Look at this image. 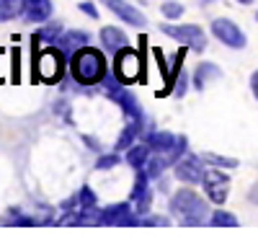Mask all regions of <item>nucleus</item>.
<instances>
[{
    "label": "nucleus",
    "instance_id": "f257e3e1",
    "mask_svg": "<svg viewBox=\"0 0 258 248\" xmlns=\"http://www.w3.org/2000/svg\"><path fill=\"white\" fill-rule=\"evenodd\" d=\"M70 70H73V78L80 83V86H96V83H101L106 78L109 65H106V57L88 44V47H83V49H78L73 54Z\"/></svg>",
    "mask_w": 258,
    "mask_h": 248
},
{
    "label": "nucleus",
    "instance_id": "f03ea898",
    "mask_svg": "<svg viewBox=\"0 0 258 248\" xmlns=\"http://www.w3.org/2000/svg\"><path fill=\"white\" fill-rule=\"evenodd\" d=\"M170 212H173L183 225H199V222L207 220L209 207L197 192L181 189V192H176L173 197H170Z\"/></svg>",
    "mask_w": 258,
    "mask_h": 248
},
{
    "label": "nucleus",
    "instance_id": "7ed1b4c3",
    "mask_svg": "<svg viewBox=\"0 0 258 248\" xmlns=\"http://www.w3.org/2000/svg\"><path fill=\"white\" fill-rule=\"evenodd\" d=\"M160 31L170 39H176L183 47H191V49H204L207 47V36H204L202 26H197V24H178V26L176 24H163Z\"/></svg>",
    "mask_w": 258,
    "mask_h": 248
},
{
    "label": "nucleus",
    "instance_id": "20e7f679",
    "mask_svg": "<svg viewBox=\"0 0 258 248\" xmlns=\"http://www.w3.org/2000/svg\"><path fill=\"white\" fill-rule=\"evenodd\" d=\"M114 70H116V78L121 86H126V83H135L142 73V59L140 54L132 49V47H124L114 54Z\"/></svg>",
    "mask_w": 258,
    "mask_h": 248
},
{
    "label": "nucleus",
    "instance_id": "39448f33",
    "mask_svg": "<svg viewBox=\"0 0 258 248\" xmlns=\"http://www.w3.org/2000/svg\"><path fill=\"white\" fill-rule=\"evenodd\" d=\"M202 183H204V192L212 199V204H225V199L230 194V178L220 168H214V165H212V171H204Z\"/></svg>",
    "mask_w": 258,
    "mask_h": 248
},
{
    "label": "nucleus",
    "instance_id": "423d86ee",
    "mask_svg": "<svg viewBox=\"0 0 258 248\" xmlns=\"http://www.w3.org/2000/svg\"><path fill=\"white\" fill-rule=\"evenodd\" d=\"M212 34L217 36L225 47H232V49L245 47V34L240 31L238 24H232L230 18H214L212 21Z\"/></svg>",
    "mask_w": 258,
    "mask_h": 248
},
{
    "label": "nucleus",
    "instance_id": "0eeeda50",
    "mask_svg": "<svg viewBox=\"0 0 258 248\" xmlns=\"http://www.w3.org/2000/svg\"><path fill=\"white\" fill-rule=\"evenodd\" d=\"M98 225H142V217L132 210L129 202H121V204H111L109 210H103Z\"/></svg>",
    "mask_w": 258,
    "mask_h": 248
},
{
    "label": "nucleus",
    "instance_id": "6e6552de",
    "mask_svg": "<svg viewBox=\"0 0 258 248\" xmlns=\"http://www.w3.org/2000/svg\"><path fill=\"white\" fill-rule=\"evenodd\" d=\"M62 52L59 49H47V52H41L36 57V73L39 78H44L47 83H54L59 75H62V68H64V62H62Z\"/></svg>",
    "mask_w": 258,
    "mask_h": 248
},
{
    "label": "nucleus",
    "instance_id": "1a4fd4ad",
    "mask_svg": "<svg viewBox=\"0 0 258 248\" xmlns=\"http://www.w3.org/2000/svg\"><path fill=\"white\" fill-rule=\"evenodd\" d=\"M176 178L183 183H199L204 178V158L202 155H183L176 160Z\"/></svg>",
    "mask_w": 258,
    "mask_h": 248
},
{
    "label": "nucleus",
    "instance_id": "9d476101",
    "mask_svg": "<svg viewBox=\"0 0 258 248\" xmlns=\"http://www.w3.org/2000/svg\"><path fill=\"white\" fill-rule=\"evenodd\" d=\"M103 6L109 8L111 13H116L121 21H126L129 26H137V29L145 26V16H142V11L135 8L132 3H126V0H103Z\"/></svg>",
    "mask_w": 258,
    "mask_h": 248
},
{
    "label": "nucleus",
    "instance_id": "9b49d317",
    "mask_svg": "<svg viewBox=\"0 0 258 248\" xmlns=\"http://www.w3.org/2000/svg\"><path fill=\"white\" fill-rule=\"evenodd\" d=\"M91 44V34H85V31H62L59 34V39H57V49L64 54V57H73L78 49H83V47H88Z\"/></svg>",
    "mask_w": 258,
    "mask_h": 248
},
{
    "label": "nucleus",
    "instance_id": "f8f14e48",
    "mask_svg": "<svg viewBox=\"0 0 258 248\" xmlns=\"http://www.w3.org/2000/svg\"><path fill=\"white\" fill-rule=\"evenodd\" d=\"M21 11H24L26 21L44 24L52 16V0H21Z\"/></svg>",
    "mask_w": 258,
    "mask_h": 248
},
{
    "label": "nucleus",
    "instance_id": "ddd939ff",
    "mask_svg": "<svg viewBox=\"0 0 258 248\" xmlns=\"http://www.w3.org/2000/svg\"><path fill=\"white\" fill-rule=\"evenodd\" d=\"M101 44H103V49L109 52V54H116L119 49L129 47V39H126V34H124L121 29H116V26H103V29H101Z\"/></svg>",
    "mask_w": 258,
    "mask_h": 248
},
{
    "label": "nucleus",
    "instance_id": "4468645a",
    "mask_svg": "<svg viewBox=\"0 0 258 248\" xmlns=\"http://www.w3.org/2000/svg\"><path fill=\"white\" fill-rule=\"evenodd\" d=\"M176 135H170V132H147L145 135V145L150 150H155V153H170L173 150V145H176Z\"/></svg>",
    "mask_w": 258,
    "mask_h": 248
},
{
    "label": "nucleus",
    "instance_id": "2eb2a0df",
    "mask_svg": "<svg viewBox=\"0 0 258 248\" xmlns=\"http://www.w3.org/2000/svg\"><path fill=\"white\" fill-rule=\"evenodd\" d=\"M220 78H222V70L217 65H212V62H202V65L197 68V73H194V88L204 91L209 83L220 80Z\"/></svg>",
    "mask_w": 258,
    "mask_h": 248
},
{
    "label": "nucleus",
    "instance_id": "dca6fc26",
    "mask_svg": "<svg viewBox=\"0 0 258 248\" xmlns=\"http://www.w3.org/2000/svg\"><path fill=\"white\" fill-rule=\"evenodd\" d=\"M147 160H150V148H147V145H132V148L126 150V163L132 165L135 171L145 168Z\"/></svg>",
    "mask_w": 258,
    "mask_h": 248
},
{
    "label": "nucleus",
    "instance_id": "f3484780",
    "mask_svg": "<svg viewBox=\"0 0 258 248\" xmlns=\"http://www.w3.org/2000/svg\"><path fill=\"white\" fill-rule=\"evenodd\" d=\"M140 130H142L140 124H135V121H129L126 127L121 130V135L116 137V142H114V148H116V150H129V148H132V145H135V140H137Z\"/></svg>",
    "mask_w": 258,
    "mask_h": 248
},
{
    "label": "nucleus",
    "instance_id": "a211bd4d",
    "mask_svg": "<svg viewBox=\"0 0 258 248\" xmlns=\"http://www.w3.org/2000/svg\"><path fill=\"white\" fill-rule=\"evenodd\" d=\"M168 165H170V158H168V155H155V158H150V160H147L145 171H147L150 178H158V176L168 168Z\"/></svg>",
    "mask_w": 258,
    "mask_h": 248
},
{
    "label": "nucleus",
    "instance_id": "6ab92c4d",
    "mask_svg": "<svg viewBox=\"0 0 258 248\" xmlns=\"http://www.w3.org/2000/svg\"><path fill=\"white\" fill-rule=\"evenodd\" d=\"M59 34H62V29H59L57 24H49V26H44V29H39L34 39H36V41H44V44H57Z\"/></svg>",
    "mask_w": 258,
    "mask_h": 248
},
{
    "label": "nucleus",
    "instance_id": "aec40b11",
    "mask_svg": "<svg viewBox=\"0 0 258 248\" xmlns=\"http://www.w3.org/2000/svg\"><path fill=\"white\" fill-rule=\"evenodd\" d=\"M202 158H204V163L214 165V168H235V165H238L235 158H225V155H217V153H204Z\"/></svg>",
    "mask_w": 258,
    "mask_h": 248
},
{
    "label": "nucleus",
    "instance_id": "412c9836",
    "mask_svg": "<svg viewBox=\"0 0 258 248\" xmlns=\"http://www.w3.org/2000/svg\"><path fill=\"white\" fill-rule=\"evenodd\" d=\"M209 222H212V225H217V227H232V225H238V217H235L232 212L217 210V212H212V215H209Z\"/></svg>",
    "mask_w": 258,
    "mask_h": 248
},
{
    "label": "nucleus",
    "instance_id": "4be33fe9",
    "mask_svg": "<svg viewBox=\"0 0 258 248\" xmlns=\"http://www.w3.org/2000/svg\"><path fill=\"white\" fill-rule=\"evenodd\" d=\"M135 202H137V204H135V212H137L140 217H145V215L150 212V207H153V192H150V189H147V192H142Z\"/></svg>",
    "mask_w": 258,
    "mask_h": 248
},
{
    "label": "nucleus",
    "instance_id": "5701e85b",
    "mask_svg": "<svg viewBox=\"0 0 258 248\" xmlns=\"http://www.w3.org/2000/svg\"><path fill=\"white\" fill-rule=\"evenodd\" d=\"M147 181H150L147 171H145V168H140V171H137V178H135V189H132V194H129V199L135 202L142 192H147Z\"/></svg>",
    "mask_w": 258,
    "mask_h": 248
},
{
    "label": "nucleus",
    "instance_id": "b1692460",
    "mask_svg": "<svg viewBox=\"0 0 258 248\" xmlns=\"http://www.w3.org/2000/svg\"><path fill=\"white\" fill-rule=\"evenodd\" d=\"M78 197H80V207H96V204H98V199H96V192L91 189V186H83Z\"/></svg>",
    "mask_w": 258,
    "mask_h": 248
},
{
    "label": "nucleus",
    "instance_id": "393cba45",
    "mask_svg": "<svg viewBox=\"0 0 258 248\" xmlns=\"http://www.w3.org/2000/svg\"><path fill=\"white\" fill-rule=\"evenodd\" d=\"M16 6L13 0H0V21H13L16 18Z\"/></svg>",
    "mask_w": 258,
    "mask_h": 248
},
{
    "label": "nucleus",
    "instance_id": "a878e982",
    "mask_svg": "<svg viewBox=\"0 0 258 248\" xmlns=\"http://www.w3.org/2000/svg\"><path fill=\"white\" fill-rule=\"evenodd\" d=\"M183 153H186V137L181 135L178 140H176V145H173V150L168 153V158H170V163H176V160H181L183 158Z\"/></svg>",
    "mask_w": 258,
    "mask_h": 248
},
{
    "label": "nucleus",
    "instance_id": "bb28decb",
    "mask_svg": "<svg viewBox=\"0 0 258 248\" xmlns=\"http://www.w3.org/2000/svg\"><path fill=\"white\" fill-rule=\"evenodd\" d=\"M116 163H119V155H116V153H109V155H101V158H98L96 168H98V171H106V168H114Z\"/></svg>",
    "mask_w": 258,
    "mask_h": 248
},
{
    "label": "nucleus",
    "instance_id": "cd10ccee",
    "mask_svg": "<svg viewBox=\"0 0 258 248\" xmlns=\"http://www.w3.org/2000/svg\"><path fill=\"white\" fill-rule=\"evenodd\" d=\"M163 16L165 18H181L183 16V6L181 3H163Z\"/></svg>",
    "mask_w": 258,
    "mask_h": 248
},
{
    "label": "nucleus",
    "instance_id": "c85d7f7f",
    "mask_svg": "<svg viewBox=\"0 0 258 248\" xmlns=\"http://www.w3.org/2000/svg\"><path fill=\"white\" fill-rule=\"evenodd\" d=\"M142 225H168V220L165 217H158V215H147L142 220Z\"/></svg>",
    "mask_w": 258,
    "mask_h": 248
},
{
    "label": "nucleus",
    "instance_id": "c756f323",
    "mask_svg": "<svg viewBox=\"0 0 258 248\" xmlns=\"http://www.w3.org/2000/svg\"><path fill=\"white\" fill-rule=\"evenodd\" d=\"M80 11H83L85 16H91V18H98V11H96L93 3H80Z\"/></svg>",
    "mask_w": 258,
    "mask_h": 248
},
{
    "label": "nucleus",
    "instance_id": "7c9ffc66",
    "mask_svg": "<svg viewBox=\"0 0 258 248\" xmlns=\"http://www.w3.org/2000/svg\"><path fill=\"white\" fill-rule=\"evenodd\" d=\"M250 88H253V93H255V98H258V70L250 75Z\"/></svg>",
    "mask_w": 258,
    "mask_h": 248
},
{
    "label": "nucleus",
    "instance_id": "2f4dec72",
    "mask_svg": "<svg viewBox=\"0 0 258 248\" xmlns=\"http://www.w3.org/2000/svg\"><path fill=\"white\" fill-rule=\"evenodd\" d=\"M178 80H181V83H178V86H176V93L181 96V93L186 91V80H188V75H183V78H178Z\"/></svg>",
    "mask_w": 258,
    "mask_h": 248
},
{
    "label": "nucleus",
    "instance_id": "473e14b6",
    "mask_svg": "<svg viewBox=\"0 0 258 248\" xmlns=\"http://www.w3.org/2000/svg\"><path fill=\"white\" fill-rule=\"evenodd\" d=\"M85 145H88V148H93V150H98V142H96L93 137H85Z\"/></svg>",
    "mask_w": 258,
    "mask_h": 248
},
{
    "label": "nucleus",
    "instance_id": "72a5a7b5",
    "mask_svg": "<svg viewBox=\"0 0 258 248\" xmlns=\"http://www.w3.org/2000/svg\"><path fill=\"white\" fill-rule=\"evenodd\" d=\"M240 3H245V6H248V3H250V0H240Z\"/></svg>",
    "mask_w": 258,
    "mask_h": 248
},
{
    "label": "nucleus",
    "instance_id": "f704fd0d",
    "mask_svg": "<svg viewBox=\"0 0 258 248\" xmlns=\"http://www.w3.org/2000/svg\"><path fill=\"white\" fill-rule=\"evenodd\" d=\"M255 21H258V13H255Z\"/></svg>",
    "mask_w": 258,
    "mask_h": 248
}]
</instances>
